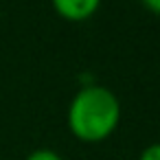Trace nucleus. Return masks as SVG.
Here are the masks:
<instances>
[{
  "mask_svg": "<svg viewBox=\"0 0 160 160\" xmlns=\"http://www.w3.org/2000/svg\"><path fill=\"white\" fill-rule=\"evenodd\" d=\"M121 121L118 97L99 83H86L68 105V127L83 142H99L112 136Z\"/></svg>",
  "mask_w": 160,
  "mask_h": 160,
  "instance_id": "nucleus-1",
  "label": "nucleus"
},
{
  "mask_svg": "<svg viewBox=\"0 0 160 160\" xmlns=\"http://www.w3.org/2000/svg\"><path fill=\"white\" fill-rule=\"evenodd\" d=\"M55 11L66 20H88L101 5V0H51Z\"/></svg>",
  "mask_w": 160,
  "mask_h": 160,
  "instance_id": "nucleus-2",
  "label": "nucleus"
},
{
  "mask_svg": "<svg viewBox=\"0 0 160 160\" xmlns=\"http://www.w3.org/2000/svg\"><path fill=\"white\" fill-rule=\"evenodd\" d=\"M24 160H64L55 149H48V147H40V149H33Z\"/></svg>",
  "mask_w": 160,
  "mask_h": 160,
  "instance_id": "nucleus-3",
  "label": "nucleus"
},
{
  "mask_svg": "<svg viewBox=\"0 0 160 160\" xmlns=\"http://www.w3.org/2000/svg\"><path fill=\"white\" fill-rule=\"evenodd\" d=\"M138 160H160V142H153V145L145 147L140 151Z\"/></svg>",
  "mask_w": 160,
  "mask_h": 160,
  "instance_id": "nucleus-4",
  "label": "nucleus"
},
{
  "mask_svg": "<svg viewBox=\"0 0 160 160\" xmlns=\"http://www.w3.org/2000/svg\"><path fill=\"white\" fill-rule=\"evenodd\" d=\"M142 2H145V7H147V9H151L153 13H158V16H160V0H142Z\"/></svg>",
  "mask_w": 160,
  "mask_h": 160,
  "instance_id": "nucleus-5",
  "label": "nucleus"
}]
</instances>
